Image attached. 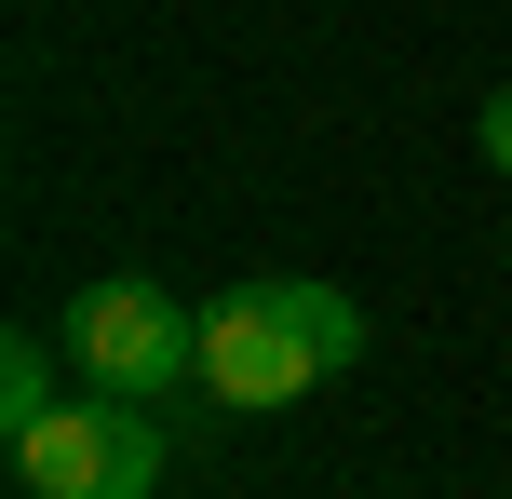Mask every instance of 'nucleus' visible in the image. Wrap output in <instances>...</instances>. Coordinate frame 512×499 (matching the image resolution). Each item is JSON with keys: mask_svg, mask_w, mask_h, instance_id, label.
<instances>
[{"mask_svg": "<svg viewBox=\"0 0 512 499\" xmlns=\"http://www.w3.org/2000/svg\"><path fill=\"white\" fill-rule=\"evenodd\" d=\"M68 365L95 378V392L162 405V392H189V378H203V311H189V297H162V284H135V270H108V284L68 297Z\"/></svg>", "mask_w": 512, "mask_h": 499, "instance_id": "obj_3", "label": "nucleus"}, {"mask_svg": "<svg viewBox=\"0 0 512 499\" xmlns=\"http://www.w3.org/2000/svg\"><path fill=\"white\" fill-rule=\"evenodd\" d=\"M54 405H68V392H54V351L41 338H0V432H41Z\"/></svg>", "mask_w": 512, "mask_h": 499, "instance_id": "obj_4", "label": "nucleus"}, {"mask_svg": "<svg viewBox=\"0 0 512 499\" xmlns=\"http://www.w3.org/2000/svg\"><path fill=\"white\" fill-rule=\"evenodd\" d=\"M472 135H486V162H499V176H512V81H499V95H486V122H472Z\"/></svg>", "mask_w": 512, "mask_h": 499, "instance_id": "obj_5", "label": "nucleus"}, {"mask_svg": "<svg viewBox=\"0 0 512 499\" xmlns=\"http://www.w3.org/2000/svg\"><path fill=\"white\" fill-rule=\"evenodd\" d=\"M364 351V311L337 284H297V270H256V284H216L203 297V392L216 405H297L324 392L337 365Z\"/></svg>", "mask_w": 512, "mask_h": 499, "instance_id": "obj_1", "label": "nucleus"}, {"mask_svg": "<svg viewBox=\"0 0 512 499\" xmlns=\"http://www.w3.org/2000/svg\"><path fill=\"white\" fill-rule=\"evenodd\" d=\"M162 473H176L162 419H149L135 392H95V378H81L41 432H14V486H27V499H149Z\"/></svg>", "mask_w": 512, "mask_h": 499, "instance_id": "obj_2", "label": "nucleus"}]
</instances>
